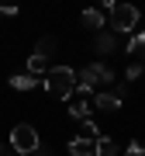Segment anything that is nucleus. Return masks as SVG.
I'll return each mask as SVG.
<instances>
[{
    "label": "nucleus",
    "mask_w": 145,
    "mask_h": 156,
    "mask_svg": "<svg viewBox=\"0 0 145 156\" xmlns=\"http://www.w3.org/2000/svg\"><path fill=\"white\" fill-rule=\"evenodd\" d=\"M45 90H49L52 97H72L76 94V69L72 66H49V73H45Z\"/></svg>",
    "instance_id": "nucleus-1"
},
{
    "label": "nucleus",
    "mask_w": 145,
    "mask_h": 156,
    "mask_svg": "<svg viewBox=\"0 0 145 156\" xmlns=\"http://www.w3.org/2000/svg\"><path fill=\"white\" fill-rule=\"evenodd\" d=\"M107 24H111V31L131 38V35L138 31V7H131V4H107Z\"/></svg>",
    "instance_id": "nucleus-2"
},
{
    "label": "nucleus",
    "mask_w": 145,
    "mask_h": 156,
    "mask_svg": "<svg viewBox=\"0 0 145 156\" xmlns=\"http://www.w3.org/2000/svg\"><path fill=\"white\" fill-rule=\"evenodd\" d=\"M11 149H14V153H21V156H38V153H42L38 128L28 125V122L14 125V128H11Z\"/></svg>",
    "instance_id": "nucleus-3"
},
{
    "label": "nucleus",
    "mask_w": 145,
    "mask_h": 156,
    "mask_svg": "<svg viewBox=\"0 0 145 156\" xmlns=\"http://www.w3.org/2000/svg\"><path fill=\"white\" fill-rule=\"evenodd\" d=\"M90 115H93V94H86V90H76V94L69 97V118L72 122H90Z\"/></svg>",
    "instance_id": "nucleus-4"
},
{
    "label": "nucleus",
    "mask_w": 145,
    "mask_h": 156,
    "mask_svg": "<svg viewBox=\"0 0 145 156\" xmlns=\"http://www.w3.org/2000/svg\"><path fill=\"white\" fill-rule=\"evenodd\" d=\"M121 94H107V90H97V94H93V111H107V115H111V111H121Z\"/></svg>",
    "instance_id": "nucleus-5"
},
{
    "label": "nucleus",
    "mask_w": 145,
    "mask_h": 156,
    "mask_svg": "<svg viewBox=\"0 0 145 156\" xmlns=\"http://www.w3.org/2000/svg\"><path fill=\"white\" fill-rule=\"evenodd\" d=\"M69 156H97L93 139H86V135H72V139H69Z\"/></svg>",
    "instance_id": "nucleus-6"
},
{
    "label": "nucleus",
    "mask_w": 145,
    "mask_h": 156,
    "mask_svg": "<svg viewBox=\"0 0 145 156\" xmlns=\"http://www.w3.org/2000/svg\"><path fill=\"white\" fill-rule=\"evenodd\" d=\"M49 59H52V56H45V52H35V56H28V73H31V76H42V73H49Z\"/></svg>",
    "instance_id": "nucleus-7"
},
{
    "label": "nucleus",
    "mask_w": 145,
    "mask_h": 156,
    "mask_svg": "<svg viewBox=\"0 0 145 156\" xmlns=\"http://www.w3.org/2000/svg\"><path fill=\"white\" fill-rule=\"evenodd\" d=\"M79 21H83L86 28H104V24H107V17H104V11L90 7V11H83V14H79Z\"/></svg>",
    "instance_id": "nucleus-8"
},
{
    "label": "nucleus",
    "mask_w": 145,
    "mask_h": 156,
    "mask_svg": "<svg viewBox=\"0 0 145 156\" xmlns=\"http://www.w3.org/2000/svg\"><path fill=\"white\" fill-rule=\"evenodd\" d=\"M42 80L38 76H31V73H17V76H11V87L14 90H35Z\"/></svg>",
    "instance_id": "nucleus-9"
},
{
    "label": "nucleus",
    "mask_w": 145,
    "mask_h": 156,
    "mask_svg": "<svg viewBox=\"0 0 145 156\" xmlns=\"http://www.w3.org/2000/svg\"><path fill=\"white\" fill-rule=\"evenodd\" d=\"M93 146H97V156H117V153H121V146H117L111 135H100Z\"/></svg>",
    "instance_id": "nucleus-10"
},
{
    "label": "nucleus",
    "mask_w": 145,
    "mask_h": 156,
    "mask_svg": "<svg viewBox=\"0 0 145 156\" xmlns=\"http://www.w3.org/2000/svg\"><path fill=\"white\" fill-rule=\"evenodd\" d=\"M93 45H97V52H114L117 49V38H114V31H100Z\"/></svg>",
    "instance_id": "nucleus-11"
},
{
    "label": "nucleus",
    "mask_w": 145,
    "mask_h": 156,
    "mask_svg": "<svg viewBox=\"0 0 145 156\" xmlns=\"http://www.w3.org/2000/svg\"><path fill=\"white\" fill-rule=\"evenodd\" d=\"M124 52H128V56H135V52H145V28H142V31H135L131 38H128Z\"/></svg>",
    "instance_id": "nucleus-12"
},
{
    "label": "nucleus",
    "mask_w": 145,
    "mask_h": 156,
    "mask_svg": "<svg viewBox=\"0 0 145 156\" xmlns=\"http://www.w3.org/2000/svg\"><path fill=\"white\" fill-rule=\"evenodd\" d=\"M93 69H97V80H100V87H104V83H114V69H111V66H104V62H93Z\"/></svg>",
    "instance_id": "nucleus-13"
},
{
    "label": "nucleus",
    "mask_w": 145,
    "mask_h": 156,
    "mask_svg": "<svg viewBox=\"0 0 145 156\" xmlns=\"http://www.w3.org/2000/svg\"><path fill=\"white\" fill-rule=\"evenodd\" d=\"M83 135H86V139H100V128H97V122H93V118H90V122H83Z\"/></svg>",
    "instance_id": "nucleus-14"
},
{
    "label": "nucleus",
    "mask_w": 145,
    "mask_h": 156,
    "mask_svg": "<svg viewBox=\"0 0 145 156\" xmlns=\"http://www.w3.org/2000/svg\"><path fill=\"white\" fill-rule=\"evenodd\" d=\"M35 52H45V56H52V52H56V38H42L38 45H35Z\"/></svg>",
    "instance_id": "nucleus-15"
},
{
    "label": "nucleus",
    "mask_w": 145,
    "mask_h": 156,
    "mask_svg": "<svg viewBox=\"0 0 145 156\" xmlns=\"http://www.w3.org/2000/svg\"><path fill=\"white\" fill-rule=\"evenodd\" d=\"M142 69H145L142 62H128V69H124V80H138V76H142Z\"/></svg>",
    "instance_id": "nucleus-16"
},
{
    "label": "nucleus",
    "mask_w": 145,
    "mask_h": 156,
    "mask_svg": "<svg viewBox=\"0 0 145 156\" xmlns=\"http://www.w3.org/2000/svg\"><path fill=\"white\" fill-rule=\"evenodd\" d=\"M128 156H145V146L142 142H128Z\"/></svg>",
    "instance_id": "nucleus-17"
},
{
    "label": "nucleus",
    "mask_w": 145,
    "mask_h": 156,
    "mask_svg": "<svg viewBox=\"0 0 145 156\" xmlns=\"http://www.w3.org/2000/svg\"><path fill=\"white\" fill-rule=\"evenodd\" d=\"M0 14H4V17H14V14H17V7H0Z\"/></svg>",
    "instance_id": "nucleus-18"
},
{
    "label": "nucleus",
    "mask_w": 145,
    "mask_h": 156,
    "mask_svg": "<svg viewBox=\"0 0 145 156\" xmlns=\"http://www.w3.org/2000/svg\"><path fill=\"white\" fill-rule=\"evenodd\" d=\"M138 62H142V66H145V52H142V59H138Z\"/></svg>",
    "instance_id": "nucleus-19"
},
{
    "label": "nucleus",
    "mask_w": 145,
    "mask_h": 156,
    "mask_svg": "<svg viewBox=\"0 0 145 156\" xmlns=\"http://www.w3.org/2000/svg\"><path fill=\"white\" fill-rule=\"evenodd\" d=\"M0 156H7V153H4V149H0Z\"/></svg>",
    "instance_id": "nucleus-20"
}]
</instances>
